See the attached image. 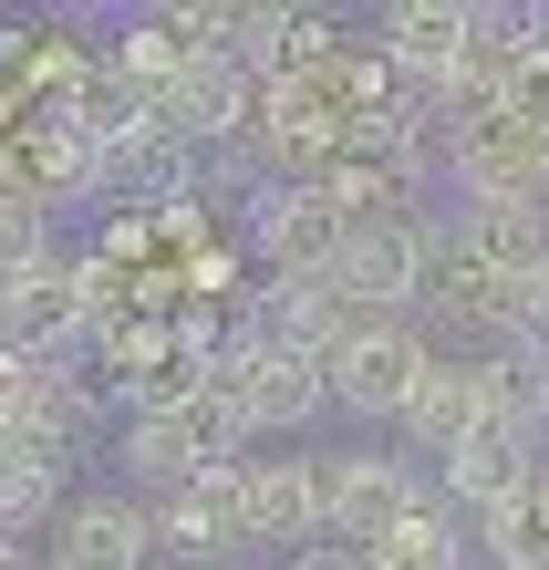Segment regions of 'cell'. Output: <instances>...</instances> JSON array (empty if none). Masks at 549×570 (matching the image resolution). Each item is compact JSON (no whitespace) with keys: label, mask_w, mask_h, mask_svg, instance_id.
Wrapping results in <instances>:
<instances>
[{"label":"cell","mask_w":549,"mask_h":570,"mask_svg":"<svg viewBox=\"0 0 549 570\" xmlns=\"http://www.w3.org/2000/svg\"><path fill=\"white\" fill-rule=\"evenodd\" d=\"M312 478H322V540H342V550H384L415 509H445L435 466L384 456V446H322Z\"/></svg>","instance_id":"1"},{"label":"cell","mask_w":549,"mask_h":570,"mask_svg":"<svg viewBox=\"0 0 549 570\" xmlns=\"http://www.w3.org/2000/svg\"><path fill=\"white\" fill-rule=\"evenodd\" d=\"M238 239H249V259L269 281H332L353 218H342L312 177H249V197H238Z\"/></svg>","instance_id":"2"},{"label":"cell","mask_w":549,"mask_h":570,"mask_svg":"<svg viewBox=\"0 0 549 570\" xmlns=\"http://www.w3.org/2000/svg\"><path fill=\"white\" fill-rule=\"evenodd\" d=\"M445 177H457L467 208H549V136L519 125L508 105L445 125Z\"/></svg>","instance_id":"3"},{"label":"cell","mask_w":549,"mask_h":570,"mask_svg":"<svg viewBox=\"0 0 549 570\" xmlns=\"http://www.w3.org/2000/svg\"><path fill=\"white\" fill-rule=\"evenodd\" d=\"M208 384H218L259 435H301V425L332 405V363H322V353H291V343H259V332H238V343L208 363Z\"/></svg>","instance_id":"4"},{"label":"cell","mask_w":549,"mask_h":570,"mask_svg":"<svg viewBox=\"0 0 549 570\" xmlns=\"http://www.w3.org/2000/svg\"><path fill=\"white\" fill-rule=\"evenodd\" d=\"M425 281H435V228L425 218H353L332 291L353 301L363 322H404L425 301Z\"/></svg>","instance_id":"5"},{"label":"cell","mask_w":549,"mask_h":570,"mask_svg":"<svg viewBox=\"0 0 549 570\" xmlns=\"http://www.w3.org/2000/svg\"><path fill=\"white\" fill-rule=\"evenodd\" d=\"M425 374H435V343L415 322H353V343L332 353V405L363 425H404Z\"/></svg>","instance_id":"6"},{"label":"cell","mask_w":549,"mask_h":570,"mask_svg":"<svg viewBox=\"0 0 549 570\" xmlns=\"http://www.w3.org/2000/svg\"><path fill=\"white\" fill-rule=\"evenodd\" d=\"M166 540H156V498H73V509L52 519V570H146Z\"/></svg>","instance_id":"7"},{"label":"cell","mask_w":549,"mask_h":570,"mask_svg":"<svg viewBox=\"0 0 549 570\" xmlns=\"http://www.w3.org/2000/svg\"><path fill=\"white\" fill-rule=\"evenodd\" d=\"M477 435H488V374H477V353H435V374L404 405V446L425 466H457Z\"/></svg>","instance_id":"8"},{"label":"cell","mask_w":549,"mask_h":570,"mask_svg":"<svg viewBox=\"0 0 549 570\" xmlns=\"http://www.w3.org/2000/svg\"><path fill=\"white\" fill-rule=\"evenodd\" d=\"M435 478H445V509H457V519H498V509H519V498L539 488V435L488 425L457 466H435Z\"/></svg>","instance_id":"9"},{"label":"cell","mask_w":549,"mask_h":570,"mask_svg":"<svg viewBox=\"0 0 549 570\" xmlns=\"http://www.w3.org/2000/svg\"><path fill=\"white\" fill-rule=\"evenodd\" d=\"M477 271H498L508 291H549V208H457L445 228Z\"/></svg>","instance_id":"10"},{"label":"cell","mask_w":549,"mask_h":570,"mask_svg":"<svg viewBox=\"0 0 549 570\" xmlns=\"http://www.w3.org/2000/svg\"><path fill=\"white\" fill-rule=\"evenodd\" d=\"M249 519H259V550H312L322 540V478L312 456H249Z\"/></svg>","instance_id":"11"},{"label":"cell","mask_w":549,"mask_h":570,"mask_svg":"<svg viewBox=\"0 0 549 570\" xmlns=\"http://www.w3.org/2000/svg\"><path fill=\"white\" fill-rule=\"evenodd\" d=\"M115 456H125V478H135V488H156V498H177V488L208 478V446H197L187 405H166V415H125V425H115Z\"/></svg>","instance_id":"12"},{"label":"cell","mask_w":549,"mask_h":570,"mask_svg":"<svg viewBox=\"0 0 549 570\" xmlns=\"http://www.w3.org/2000/svg\"><path fill=\"white\" fill-rule=\"evenodd\" d=\"M73 509V456L52 446H0V540L31 550V529Z\"/></svg>","instance_id":"13"},{"label":"cell","mask_w":549,"mask_h":570,"mask_svg":"<svg viewBox=\"0 0 549 570\" xmlns=\"http://www.w3.org/2000/svg\"><path fill=\"white\" fill-rule=\"evenodd\" d=\"M373 570H467V540H457V509H415L384 550H363Z\"/></svg>","instance_id":"14"},{"label":"cell","mask_w":549,"mask_h":570,"mask_svg":"<svg viewBox=\"0 0 549 570\" xmlns=\"http://www.w3.org/2000/svg\"><path fill=\"white\" fill-rule=\"evenodd\" d=\"M281 570H373V560H363V550H342V540H312V550L281 560Z\"/></svg>","instance_id":"15"}]
</instances>
